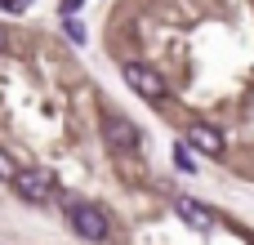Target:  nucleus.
<instances>
[{
  "label": "nucleus",
  "instance_id": "f257e3e1",
  "mask_svg": "<svg viewBox=\"0 0 254 245\" xmlns=\"http://www.w3.org/2000/svg\"><path fill=\"white\" fill-rule=\"evenodd\" d=\"M63 210H67V223L76 228V237L80 241H94V245H103L107 237H112V223H107V214L94 205V201H63Z\"/></svg>",
  "mask_w": 254,
  "mask_h": 245
},
{
  "label": "nucleus",
  "instance_id": "f03ea898",
  "mask_svg": "<svg viewBox=\"0 0 254 245\" xmlns=\"http://www.w3.org/2000/svg\"><path fill=\"white\" fill-rule=\"evenodd\" d=\"M103 143H107L116 156H134L143 138H138V125H134V121H125V116L112 112V116H103Z\"/></svg>",
  "mask_w": 254,
  "mask_h": 245
},
{
  "label": "nucleus",
  "instance_id": "7ed1b4c3",
  "mask_svg": "<svg viewBox=\"0 0 254 245\" xmlns=\"http://www.w3.org/2000/svg\"><path fill=\"white\" fill-rule=\"evenodd\" d=\"M121 76H125V85H129L138 98H147V103H161V98H165V80H161V71H152L147 62H125Z\"/></svg>",
  "mask_w": 254,
  "mask_h": 245
},
{
  "label": "nucleus",
  "instance_id": "20e7f679",
  "mask_svg": "<svg viewBox=\"0 0 254 245\" xmlns=\"http://www.w3.org/2000/svg\"><path fill=\"white\" fill-rule=\"evenodd\" d=\"M13 187H18V196H22V201L45 205V201L54 196V174H49V170H18Z\"/></svg>",
  "mask_w": 254,
  "mask_h": 245
},
{
  "label": "nucleus",
  "instance_id": "39448f33",
  "mask_svg": "<svg viewBox=\"0 0 254 245\" xmlns=\"http://www.w3.org/2000/svg\"><path fill=\"white\" fill-rule=\"evenodd\" d=\"M174 214H179L188 228H196V232H210V228H219V214H214L210 205L192 201V196H174Z\"/></svg>",
  "mask_w": 254,
  "mask_h": 245
},
{
  "label": "nucleus",
  "instance_id": "423d86ee",
  "mask_svg": "<svg viewBox=\"0 0 254 245\" xmlns=\"http://www.w3.org/2000/svg\"><path fill=\"white\" fill-rule=\"evenodd\" d=\"M188 147H196V152H205V156H223V134L214 129V125H205V121H196L192 129H188Z\"/></svg>",
  "mask_w": 254,
  "mask_h": 245
},
{
  "label": "nucleus",
  "instance_id": "0eeeda50",
  "mask_svg": "<svg viewBox=\"0 0 254 245\" xmlns=\"http://www.w3.org/2000/svg\"><path fill=\"white\" fill-rule=\"evenodd\" d=\"M13 179H18V161L0 147V183H13Z\"/></svg>",
  "mask_w": 254,
  "mask_h": 245
},
{
  "label": "nucleus",
  "instance_id": "6e6552de",
  "mask_svg": "<svg viewBox=\"0 0 254 245\" xmlns=\"http://www.w3.org/2000/svg\"><path fill=\"white\" fill-rule=\"evenodd\" d=\"M174 165H179V170H188V174L196 170V161H192V147H188V143H179V147H174Z\"/></svg>",
  "mask_w": 254,
  "mask_h": 245
},
{
  "label": "nucleus",
  "instance_id": "1a4fd4ad",
  "mask_svg": "<svg viewBox=\"0 0 254 245\" xmlns=\"http://www.w3.org/2000/svg\"><path fill=\"white\" fill-rule=\"evenodd\" d=\"M63 31H67V36H71V40H85V27H80V22H76V18H63Z\"/></svg>",
  "mask_w": 254,
  "mask_h": 245
},
{
  "label": "nucleus",
  "instance_id": "9d476101",
  "mask_svg": "<svg viewBox=\"0 0 254 245\" xmlns=\"http://www.w3.org/2000/svg\"><path fill=\"white\" fill-rule=\"evenodd\" d=\"M4 40H9V36H4V31H0V49H4Z\"/></svg>",
  "mask_w": 254,
  "mask_h": 245
}]
</instances>
